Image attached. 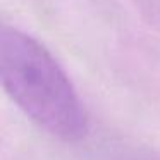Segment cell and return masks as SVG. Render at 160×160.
<instances>
[{
	"label": "cell",
	"instance_id": "obj_1",
	"mask_svg": "<svg viewBox=\"0 0 160 160\" xmlns=\"http://www.w3.org/2000/svg\"><path fill=\"white\" fill-rule=\"evenodd\" d=\"M0 81L47 132L66 141L84 136L86 114L66 72L43 45L7 24L0 28Z\"/></svg>",
	"mask_w": 160,
	"mask_h": 160
}]
</instances>
